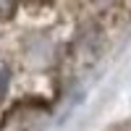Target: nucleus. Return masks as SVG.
<instances>
[{
	"label": "nucleus",
	"instance_id": "f257e3e1",
	"mask_svg": "<svg viewBox=\"0 0 131 131\" xmlns=\"http://www.w3.org/2000/svg\"><path fill=\"white\" fill-rule=\"evenodd\" d=\"M8 84H10V71H8V66L0 60V100H3V94L8 92Z\"/></svg>",
	"mask_w": 131,
	"mask_h": 131
},
{
	"label": "nucleus",
	"instance_id": "f03ea898",
	"mask_svg": "<svg viewBox=\"0 0 131 131\" xmlns=\"http://www.w3.org/2000/svg\"><path fill=\"white\" fill-rule=\"evenodd\" d=\"M16 8V0H0V18H8Z\"/></svg>",
	"mask_w": 131,
	"mask_h": 131
},
{
	"label": "nucleus",
	"instance_id": "7ed1b4c3",
	"mask_svg": "<svg viewBox=\"0 0 131 131\" xmlns=\"http://www.w3.org/2000/svg\"><path fill=\"white\" fill-rule=\"evenodd\" d=\"M26 3H37L39 5V3H47V0H26Z\"/></svg>",
	"mask_w": 131,
	"mask_h": 131
}]
</instances>
